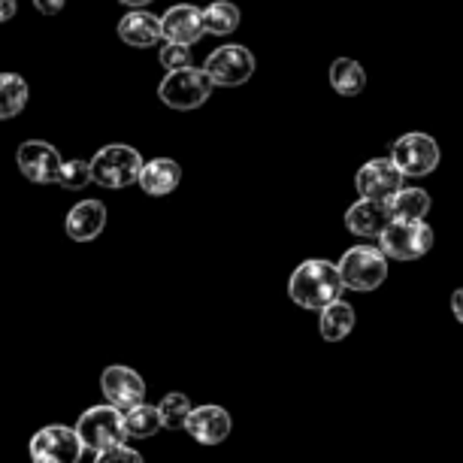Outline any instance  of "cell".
Listing matches in <instances>:
<instances>
[{"instance_id": "6da1fadb", "label": "cell", "mask_w": 463, "mask_h": 463, "mask_svg": "<svg viewBox=\"0 0 463 463\" xmlns=\"http://www.w3.org/2000/svg\"><path fill=\"white\" fill-rule=\"evenodd\" d=\"M288 294L297 306L318 312L343 297V279H339L336 264H330L325 258H312L294 269L291 282H288Z\"/></svg>"}, {"instance_id": "7a4b0ae2", "label": "cell", "mask_w": 463, "mask_h": 463, "mask_svg": "<svg viewBox=\"0 0 463 463\" xmlns=\"http://www.w3.org/2000/svg\"><path fill=\"white\" fill-rule=\"evenodd\" d=\"M215 85L209 82L206 70L200 67H179V70H167L164 82L158 85V98L167 103L170 109L188 112V109H200L209 100Z\"/></svg>"}, {"instance_id": "3957f363", "label": "cell", "mask_w": 463, "mask_h": 463, "mask_svg": "<svg viewBox=\"0 0 463 463\" xmlns=\"http://www.w3.org/2000/svg\"><path fill=\"white\" fill-rule=\"evenodd\" d=\"M76 433H80L82 445L89 451H107L116 449V445H125L128 433H125V412L109 403L103 406H91L85 409L76 421Z\"/></svg>"}, {"instance_id": "277c9868", "label": "cell", "mask_w": 463, "mask_h": 463, "mask_svg": "<svg viewBox=\"0 0 463 463\" xmlns=\"http://www.w3.org/2000/svg\"><path fill=\"white\" fill-rule=\"evenodd\" d=\"M91 164V182H98L103 188H128L130 182L139 179L143 170V155L134 146H103L98 155L89 161Z\"/></svg>"}, {"instance_id": "5b68a950", "label": "cell", "mask_w": 463, "mask_h": 463, "mask_svg": "<svg viewBox=\"0 0 463 463\" xmlns=\"http://www.w3.org/2000/svg\"><path fill=\"white\" fill-rule=\"evenodd\" d=\"M339 279L352 291H375L388 279V258L379 246H354L339 258Z\"/></svg>"}, {"instance_id": "8992f818", "label": "cell", "mask_w": 463, "mask_h": 463, "mask_svg": "<svg viewBox=\"0 0 463 463\" xmlns=\"http://www.w3.org/2000/svg\"><path fill=\"white\" fill-rule=\"evenodd\" d=\"M379 249L384 258L418 260L433 249V227L424 222H400V218H391V224L379 233Z\"/></svg>"}, {"instance_id": "52a82bcc", "label": "cell", "mask_w": 463, "mask_h": 463, "mask_svg": "<svg viewBox=\"0 0 463 463\" xmlns=\"http://www.w3.org/2000/svg\"><path fill=\"white\" fill-rule=\"evenodd\" d=\"M31 463H80L85 445L76 433V427L52 424L31 436Z\"/></svg>"}, {"instance_id": "ba28073f", "label": "cell", "mask_w": 463, "mask_h": 463, "mask_svg": "<svg viewBox=\"0 0 463 463\" xmlns=\"http://www.w3.org/2000/svg\"><path fill=\"white\" fill-rule=\"evenodd\" d=\"M203 70L215 89H240L255 73V55L246 46H222L206 58Z\"/></svg>"}, {"instance_id": "9c48e42d", "label": "cell", "mask_w": 463, "mask_h": 463, "mask_svg": "<svg viewBox=\"0 0 463 463\" xmlns=\"http://www.w3.org/2000/svg\"><path fill=\"white\" fill-rule=\"evenodd\" d=\"M391 161L403 176H427L439 164V146L427 134H406L391 146Z\"/></svg>"}, {"instance_id": "30bf717a", "label": "cell", "mask_w": 463, "mask_h": 463, "mask_svg": "<svg viewBox=\"0 0 463 463\" xmlns=\"http://www.w3.org/2000/svg\"><path fill=\"white\" fill-rule=\"evenodd\" d=\"M61 164H64V158H61V152L52 143L28 139V143L19 146V170L33 185H55Z\"/></svg>"}, {"instance_id": "8fae6325", "label": "cell", "mask_w": 463, "mask_h": 463, "mask_svg": "<svg viewBox=\"0 0 463 463\" xmlns=\"http://www.w3.org/2000/svg\"><path fill=\"white\" fill-rule=\"evenodd\" d=\"M100 391L103 397H107L109 406L121 409V412H128V409H134L143 403L146 397V382L143 375L137 370H130V366H107L100 375Z\"/></svg>"}, {"instance_id": "7c38bea8", "label": "cell", "mask_w": 463, "mask_h": 463, "mask_svg": "<svg viewBox=\"0 0 463 463\" xmlns=\"http://www.w3.org/2000/svg\"><path fill=\"white\" fill-rule=\"evenodd\" d=\"M357 194L366 200H379V203H388L391 197L403 188V173L394 167L391 158H375L370 164H364L357 170Z\"/></svg>"}, {"instance_id": "4fadbf2b", "label": "cell", "mask_w": 463, "mask_h": 463, "mask_svg": "<svg viewBox=\"0 0 463 463\" xmlns=\"http://www.w3.org/2000/svg\"><path fill=\"white\" fill-rule=\"evenodd\" d=\"M185 430L200 445H222L233 430V418L222 406H197L185 418Z\"/></svg>"}, {"instance_id": "5bb4252c", "label": "cell", "mask_w": 463, "mask_h": 463, "mask_svg": "<svg viewBox=\"0 0 463 463\" xmlns=\"http://www.w3.org/2000/svg\"><path fill=\"white\" fill-rule=\"evenodd\" d=\"M203 13L191 4H176L161 15V37L179 46H194L203 37Z\"/></svg>"}, {"instance_id": "9a60e30c", "label": "cell", "mask_w": 463, "mask_h": 463, "mask_svg": "<svg viewBox=\"0 0 463 463\" xmlns=\"http://www.w3.org/2000/svg\"><path fill=\"white\" fill-rule=\"evenodd\" d=\"M64 227H67V237L76 242L98 240L103 233V227H107V206H103L100 200H82V203H76L67 213Z\"/></svg>"}, {"instance_id": "2e32d148", "label": "cell", "mask_w": 463, "mask_h": 463, "mask_svg": "<svg viewBox=\"0 0 463 463\" xmlns=\"http://www.w3.org/2000/svg\"><path fill=\"white\" fill-rule=\"evenodd\" d=\"M391 224V213H388V203H379V200H366L361 197L354 206H348L345 213V227L357 237H370V240H379V233L384 227Z\"/></svg>"}, {"instance_id": "e0dca14e", "label": "cell", "mask_w": 463, "mask_h": 463, "mask_svg": "<svg viewBox=\"0 0 463 463\" xmlns=\"http://www.w3.org/2000/svg\"><path fill=\"white\" fill-rule=\"evenodd\" d=\"M139 185H143L146 194L152 197H164L170 191L179 188L182 182V167L170 158H155V161H143V170H139Z\"/></svg>"}, {"instance_id": "ac0fdd59", "label": "cell", "mask_w": 463, "mask_h": 463, "mask_svg": "<svg viewBox=\"0 0 463 463\" xmlns=\"http://www.w3.org/2000/svg\"><path fill=\"white\" fill-rule=\"evenodd\" d=\"M118 37H121V43H128V46H134V49H148L158 40H164L161 37V19L152 13L134 10L118 22Z\"/></svg>"}, {"instance_id": "d6986e66", "label": "cell", "mask_w": 463, "mask_h": 463, "mask_svg": "<svg viewBox=\"0 0 463 463\" xmlns=\"http://www.w3.org/2000/svg\"><path fill=\"white\" fill-rule=\"evenodd\" d=\"M321 318H318V330L321 336L327 339V343H339V339H345L348 334L354 330V309L343 300H334L325 309H318Z\"/></svg>"}, {"instance_id": "ffe728a7", "label": "cell", "mask_w": 463, "mask_h": 463, "mask_svg": "<svg viewBox=\"0 0 463 463\" xmlns=\"http://www.w3.org/2000/svg\"><path fill=\"white\" fill-rule=\"evenodd\" d=\"M388 213L400 222H424V215L430 213V194L421 188H400L388 200Z\"/></svg>"}, {"instance_id": "44dd1931", "label": "cell", "mask_w": 463, "mask_h": 463, "mask_svg": "<svg viewBox=\"0 0 463 463\" xmlns=\"http://www.w3.org/2000/svg\"><path fill=\"white\" fill-rule=\"evenodd\" d=\"M330 82L343 98H354L366 89V73L354 58H336L330 64Z\"/></svg>"}, {"instance_id": "7402d4cb", "label": "cell", "mask_w": 463, "mask_h": 463, "mask_svg": "<svg viewBox=\"0 0 463 463\" xmlns=\"http://www.w3.org/2000/svg\"><path fill=\"white\" fill-rule=\"evenodd\" d=\"M28 107V82L19 73H0V121L15 118Z\"/></svg>"}, {"instance_id": "603a6c76", "label": "cell", "mask_w": 463, "mask_h": 463, "mask_svg": "<svg viewBox=\"0 0 463 463\" xmlns=\"http://www.w3.org/2000/svg\"><path fill=\"white\" fill-rule=\"evenodd\" d=\"M240 28V10L231 0H215L203 10V31L213 37H227Z\"/></svg>"}, {"instance_id": "cb8c5ba5", "label": "cell", "mask_w": 463, "mask_h": 463, "mask_svg": "<svg viewBox=\"0 0 463 463\" xmlns=\"http://www.w3.org/2000/svg\"><path fill=\"white\" fill-rule=\"evenodd\" d=\"M161 430V415H158V406H148V403H139L134 409L125 412V433L134 436V439H148Z\"/></svg>"}, {"instance_id": "d4e9b609", "label": "cell", "mask_w": 463, "mask_h": 463, "mask_svg": "<svg viewBox=\"0 0 463 463\" xmlns=\"http://www.w3.org/2000/svg\"><path fill=\"white\" fill-rule=\"evenodd\" d=\"M191 412V400L182 394V391H173L158 403V415H161V427H167V430H179V427H185V418Z\"/></svg>"}, {"instance_id": "484cf974", "label": "cell", "mask_w": 463, "mask_h": 463, "mask_svg": "<svg viewBox=\"0 0 463 463\" xmlns=\"http://www.w3.org/2000/svg\"><path fill=\"white\" fill-rule=\"evenodd\" d=\"M58 185L64 191H82L85 185H91V164L89 161H64L58 170Z\"/></svg>"}, {"instance_id": "4316f807", "label": "cell", "mask_w": 463, "mask_h": 463, "mask_svg": "<svg viewBox=\"0 0 463 463\" xmlns=\"http://www.w3.org/2000/svg\"><path fill=\"white\" fill-rule=\"evenodd\" d=\"M161 64L167 70L191 67V46H179V43H164L161 49Z\"/></svg>"}, {"instance_id": "83f0119b", "label": "cell", "mask_w": 463, "mask_h": 463, "mask_svg": "<svg viewBox=\"0 0 463 463\" xmlns=\"http://www.w3.org/2000/svg\"><path fill=\"white\" fill-rule=\"evenodd\" d=\"M94 463H146V460H143V454L134 451L130 445H116V449L94 454Z\"/></svg>"}, {"instance_id": "f1b7e54d", "label": "cell", "mask_w": 463, "mask_h": 463, "mask_svg": "<svg viewBox=\"0 0 463 463\" xmlns=\"http://www.w3.org/2000/svg\"><path fill=\"white\" fill-rule=\"evenodd\" d=\"M67 0H33V6L43 13V15H58L61 10H64Z\"/></svg>"}, {"instance_id": "f546056e", "label": "cell", "mask_w": 463, "mask_h": 463, "mask_svg": "<svg viewBox=\"0 0 463 463\" xmlns=\"http://www.w3.org/2000/svg\"><path fill=\"white\" fill-rule=\"evenodd\" d=\"M451 312H454V318L463 325V288H458V291L451 294Z\"/></svg>"}, {"instance_id": "4dcf8cb0", "label": "cell", "mask_w": 463, "mask_h": 463, "mask_svg": "<svg viewBox=\"0 0 463 463\" xmlns=\"http://www.w3.org/2000/svg\"><path fill=\"white\" fill-rule=\"evenodd\" d=\"M15 10H19V6H15V0H0V22H10L15 15Z\"/></svg>"}, {"instance_id": "1f68e13d", "label": "cell", "mask_w": 463, "mask_h": 463, "mask_svg": "<svg viewBox=\"0 0 463 463\" xmlns=\"http://www.w3.org/2000/svg\"><path fill=\"white\" fill-rule=\"evenodd\" d=\"M118 4H125V6H148V4H155V0H118Z\"/></svg>"}]
</instances>
